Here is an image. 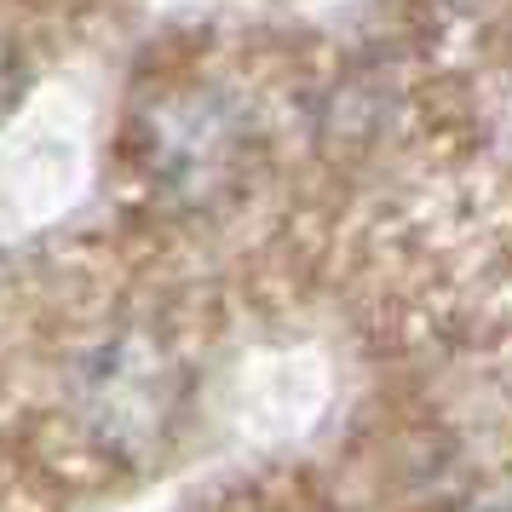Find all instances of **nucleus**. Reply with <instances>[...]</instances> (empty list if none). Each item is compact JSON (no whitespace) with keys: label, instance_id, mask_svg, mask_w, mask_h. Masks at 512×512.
Masks as SVG:
<instances>
[]
</instances>
